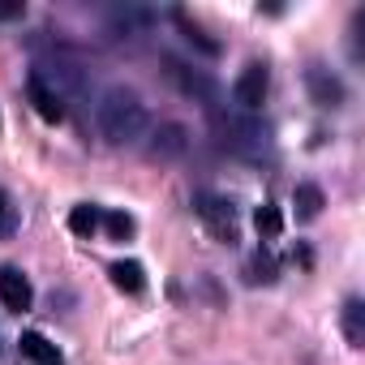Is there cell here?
<instances>
[{
    "instance_id": "d6986e66",
    "label": "cell",
    "mask_w": 365,
    "mask_h": 365,
    "mask_svg": "<svg viewBox=\"0 0 365 365\" xmlns=\"http://www.w3.org/2000/svg\"><path fill=\"white\" fill-rule=\"evenodd\" d=\"M0 232H14V207L0 198Z\"/></svg>"
},
{
    "instance_id": "52a82bcc",
    "label": "cell",
    "mask_w": 365,
    "mask_h": 365,
    "mask_svg": "<svg viewBox=\"0 0 365 365\" xmlns=\"http://www.w3.org/2000/svg\"><path fill=\"white\" fill-rule=\"evenodd\" d=\"M168 78L185 91L190 99H198V103H215V82L207 78V73H198V69H190V65H180V61H172L168 56Z\"/></svg>"
},
{
    "instance_id": "ac0fdd59",
    "label": "cell",
    "mask_w": 365,
    "mask_h": 365,
    "mask_svg": "<svg viewBox=\"0 0 365 365\" xmlns=\"http://www.w3.org/2000/svg\"><path fill=\"white\" fill-rule=\"evenodd\" d=\"M26 18V5L22 0H14V5H0V22H22Z\"/></svg>"
},
{
    "instance_id": "2e32d148",
    "label": "cell",
    "mask_w": 365,
    "mask_h": 365,
    "mask_svg": "<svg viewBox=\"0 0 365 365\" xmlns=\"http://www.w3.org/2000/svg\"><path fill=\"white\" fill-rule=\"evenodd\" d=\"M245 279H250V284H271V279H275V262H271V254H254V258L245 262Z\"/></svg>"
},
{
    "instance_id": "6da1fadb",
    "label": "cell",
    "mask_w": 365,
    "mask_h": 365,
    "mask_svg": "<svg viewBox=\"0 0 365 365\" xmlns=\"http://www.w3.org/2000/svg\"><path fill=\"white\" fill-rule=\"evenodd\" d=\"M95 125H99V133H103L112 146H133V142L146 133L150 116H146V103H142L133 91L112 86V91H103V99L95 103Z\"/></svg>"
},
{
    "instance_id": "3957f363",
    "label": "cell",
    "mask_w": 365,
    "mask_h": 365,
    "mask_svg": "<svg viewBox=\"0 0 365 365\" xmlns=\"http://www.w3.org/2000/svg\"><path fill=\"white\" fill-rule=\"evenodd\" d=\"M267 91H271V69H267L262 61H250V65L237 73V82H232V103H237L241 112H258V108L267 103Z\"/></svg>"
},
{
    "instance_id": "4fadbf2b",
    "label": "cell",
    "mask_w": 365,
    "mask_h": 365,
    "mask_svg": "<svg viewBox=\"0 0 365 365\" xmlns=\"http://www.w3.org/2000/svg\"><path fill=\"white\" fill-rule=\"evenodd\" d=\"M99 228H103V211H99L95 202H78V207L69 211V232H73V237L91 241Z\"/></svg>"
},
{
    "instance_id": "7c38bea8",
    "label": "cell",
    "mask_w": 365,
    "mask_h": 365,
    "mask_svg": "<svg viewBox=\"0 0 365 365\" xmlns=\"http://www.w3.org/2000/svg\"><path fill=\"white\" fill-rule=\"evenodd\" d=\"M292 207H297V220H318L322 207H327V194L314 185V180H301L292 190Z\"/></svg>"
},
{
    "instance_id": "9c48e42d",
    "label": "cell",
    "mask_w": 365,
    "mask_h": 365,
    "mask_svg": "<svg viewBox=\"0 0 365 365\" xmlns=\"http://www.w3.org/2000/svg\"><path fill=\"white\" fill-rule=\"evenodd\" d=\"M18 348H22V356H26V361H35V365H65L61 348H56L48 335H39V331H22Z\"/></svg>"
},
{
    "instance_id": "ba28073f",
    "label": "cell",
    "mask_w": 365,
    "mask_h": 365,
    "mask_svg": "<svg viewBox=\"0 0 365 365\" xmlns=\"http://www.w3.org/2000/svg\"><path fill=\"white\" fill-rule=\"evenodd\" d=\"M305 86H309V99L318 108H339L344 103V82L331 69H322V65H309L305 69Z\"/></svg>"
},
{
    "instance_id": "277c9868",
    "label": "cell",
    "mask_w": 365,
    "mask_h": 365,
    "mask_svg": "<svg viewBox=\"0 0 365 365\" xmlns=\"http://www.w3.org/2000/svg\"><path fill=\"white\" fill-rule=\"evenodd\" d=\"M190 150V129L180 125V120H163L150 129V142H146V155L159 159V163H172Z\"/></svg>"
},
{
    "instance_id": "5bb4252c",
    "label": "cell",
    "mask_w": 365,
    "mask_h": 365,
    "mask_svg": "<svg viewBox=\"0 0 365 365\" xmlns=\"http://www.w3.org/2000/svg\"><path fill=\"white\" fill-rule=\"evenodd\" d=\"M254 228H258V237H262V241H275V237L284 232V211H279V207H271V202H262V207L254 211Z\"/></svg>"
},
{
    "instance_id": "e0dca14e",
    "label": "cell",
    "mask_w": 365,
    "mask_h": 365,
    "mask_svg": "<svg viewBox=\"0 0 365 365\" xmlns=\"http://www.w3.org/2000/svg\"><path fill=\"white\" fill-rule=\"evenodd\" d=\"M180 31H185V39H190L198 52H207V56H220V43H215V39H207V35H202L194 22H185V18H180Z\"/></svg>"
},
{
    "instance_id": "5b68a950",
    "label": "cell",
    "mask_w": 365,
    "mask_h": 365,
    "mask_svg": "<svg viewBox=\"0 0 365 365\" xmlns=\"http://www.w3.org/2000/svg\"><path fill=\"white\" fill-rule=\"evenodd\" d=\"M26 99H31V108H35L48 125H61V120H65V95H61L43 73H35V69L26 73Z\"/></svg>"
},
{
    "instance_id": "8fae6325",
    "label": "cell",
    "mask_w": 365,
    "mask_h": 365,
    "mask_svg": "<svg viewBox=\"0 0 365 365\" xmlns=\"http://www.w3.org/2000/svg\"><path fill=\"white\" fill-rule=\"evenodd\" d=\"M339 327H344V339H348L352 348L365 344V301H361V297H348V301H344V309H339Z\"/></svg>"
},
{
    "instance_id": "8992f818",
    "label": "cell",
    "mask_w": 365,
    "mask_h": 365,
    "mask_svg": "<svg viewBox=\"0 0 365 365\" xmlns=\"http://www.w3.org/2000/svg\"><path fill=\"white\" fill-rule=\"evenodd\" d=\"M0 305L9 314H26L35 305V288L18 267H0Z\"/></svg>"
},
{
    "instance_id": "9a60e30c",
    "label": "cell",
    "mask_w": 365,
    "mask_h": 365,
    "mask_svg": "<svg viewBox=\"0 0 365 365\" xmlns=\"http://www.w3.org/2000/svg\"><path fill=\"white\" fill-rule=\"evenodd\" d=\"M133 215H125V211H103V232L112 237V241H129L133 237Z\"/></svg>"
},
{
    "instance_id": "7a4b0ae2",
    "label": "cell",
    "mask_w": 365,
    "mask_h": 365,
    "mask_svg": "<svg viewBox=\"0 0 365 365\" xmlns=\"http://www.w3.org/2000/svg\"><path fill=\"white\" fill-rule=\"evenodd\" d=\"M194 211H198V220L211 228V237H215V241L237 245V207H232L228 198H220V194H198Z\"/></svg>"
},
{
    "instance_id": "30bf717a",
    "label": "cell",
    "mask_w": 365,
    "mask_h": 365,
    "mask_svg": "<svg viewBox=\"0 0 365 365\" xmlns=\"http://www.w3.org/2000/svg\"><path fill=\"white\" fill-rule=\"evenodd\" d=\"M108 275H112V284H116L120 292H129V297H142V292H146V271H142V262H133V258L112 262Z\"/></svg>"
}]
</instances>
